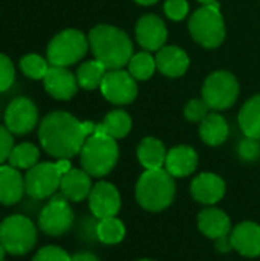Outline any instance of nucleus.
<instances>
[{
	"instance_id": "nucleus-1",
	"label": "nucleus",
	"mask_w": 260,
	"mask_h": 261,
	"mask_svg": "<svg viewBox=\"0 0 260 261\" xmlns=\"http://www.w3.org/2000/svg\"><path fill=\"white\" fill-rule=\"evenodd\" d=\"M97 124L81 122L66 112H52L40 124L38 139L44 151L57 159H69L78 154L86 139L95 133Z\"/></svg>"
},
{
	"instance_id": "nucleus-2",
	"label": "nucleus",
	"mask_w": 260,
	"mask_h": 261,
	"mask_svg": "<svg viewBox=\"0 0 260 261\" xmlns=\"http://www.w3.org/2000/svg\"><path fill=\"white\" fill-rule=\"evenodd\" d=\"M89 46L95 60L103 63L107 70L124 67L133 55V46L127 34L110 24L95 26L89 32Z\"/></svg>"
},
{
	"instance_id": "nucleus-3",
	"label": "nucleus",
	"mask_w": 260,
	"mask_h": 261,
	"mask_svg": "<svg viewBox=\"0 0 260 261\" xmlns=\"http://www.w3.org/2000/svg\"><path fill=\"white\" fill-rule=\"evenodd\" d=\"M138 203L152 213H159L172 205L176 193L173 176L162 168L146 170L136 184Z\"/></svg>"
},
{
	"instance_id": "nucleus-4",
	"label": "nucleus",
	"mask_w": 260,
	"mask_h": 261,
	"mask_svg": "<svg viewBox=\"0 0 260 261\" xmlns=\"http://www.w3.org/2000/svg\"><path fill=\"white\" fill-rule=\"evenodd\" d=\"M80 159L83 170L93 177H103L109 174L118 161V145L110 136L93 133L90 135L81 151Z\"/></svg>"
},
{
	"instance_id": "nucleus-5",
	"label": "nucleus",
	"mask_w": 260,
	"mask_h": 261,
	"mask_svg": "<svg viewBox=\"0 0 260 261\" xmlns=\"http://www.w3.org/2000/svg\"><path fill=\"white\" fill-rule=\"evenodd\" d=\"M192 37L204 47L213 49L222 44L225 38V24L218 3L204 5L188 21Z\"/></svg>"
},
{
	"instance_id": "nucleus-6",
	"label": "nucleus",
	"mask_w": 260,
	"mask_h": 261,
	"mask_svg": "<svg viewBox=\"0 0 260 261\" xmlns=\"http://www.w3.org/2000/svg\"><path fill=\"white\" fill-rule=\"evenodd\" d=\"M37 242L34 223L25 216H11L0 223V243L11 255L28 254Z\"/></svg>"
},
{
	"instance_id": "nucleus-7",
	"label": "nucleus",
	"mask_w": 260,
	"mask_h": 261,
	"mask_svg": "<svg viewBox=\"0 0 260 261\" xmlns=\"http://www.w3.org/2000/svg\"><path fill=\"white\" fill-rule=\"evenodd\" d=\"M87 52V38L77 29H64L48 44V61L51 66L66 67L80 61Z\"/></svg>"
},
{
	"instance_id": "nucleus-8",
	"label": "nucleus",
	"mask_w": 260,
	"mask_h": 261,
	"mask_svg": "<svg viewBox=\"0 0 260 261\" xmlns=\"http://www.w3.org/2000/svg\"><path fill=\"white\" fill-rule=\"evenodd\" d=\"M239 95V84L234 75L225 70L211 73L202 87V99L210 109L225 110L231 107Z\"/></svg>"
},
{
	"instance_id": "nucleus-9",
	"label": "nucleus",
	"mask_w": 260,
	"mask_h": 261,
	"mask_svg": "<svg viewBox=\"0 0 260 261\" xmlns=\"http://www.w3.org/2000/svg\"><path fill=\"white\" fill-rule=\"evenodd\" d=\"M63 174L60 173L57 164L43 162L37 164L28 170L25 176V190L26 194L35 200H43L55 194L60 188Z\"/></svg>"
},
{
	"instance_id": "nucleus-10",
	"label": "nucleus",
	"mask_w": 260,
	"mask_h": 261,
	"mask_svg": "<svg viewBox=\"0 0 260 261\" xmlns=\"http://www.w3.org/2000/svg\"><path fill=\"white\" fill-rule=\"evenodd\" d=\"M38 225L48 236H61L70 229L74 225V213L63 194L52 197L51 202L41 210Z\"/></svg>"
},
{
	"instance_id": "nucleus-11",
	"label": "nucleus",
	"mask_w": 260,
	"mask_h": 261,
	"mask_svg": "<svg viewBox=\"0 0 260 261\" xmlns=\"http://www.w3.org/2000/svg\"><path fill=\"white\" fill-rule=\"evenodd\" d=\"M100 89L107 101L118 106L132 102L138 95L136 80L129 72L121 69L107 70Z\"/></svg>"
},
{
	"instance_id": "nucleus-12",
	"label": "nucleus",
	"mask_w": 260,
	"mask_h": 261,
	"mask_svg": "<svg viewBox=\"0 0 260 261\" xmlns=\"http://www.w3.org/2000/svg\"><path fill=\"white\" fill-rule=\"evenodd\" d=\"M38 121V110L28 98H15L9 102L5 112L6 128L14 135H26L32 132Z\"/></svg>"
},
{
	"instance_id": "nucleus-13",
	"label": "nucleus",
	"mask_w": 260,
	"mask_h": 261,
	"mask_svg": "<svg viewBox=\"0 0 260 261\" xmlns=\"http://www.w3.org/2000/svg\"><path fill=\"white\" fill-rule=\"evenodd\" d=\"M89 208L93 217L100 220L115 217L121 208V197L115 185L109 182H98L92 187L89 194Z\"/></svg>"
},
{
	"instance_id": "nucleus-14",
	"label": "nucleus",
	"mask_w": 260,
	"mask_h": 261,
	"mask_svg": "<svg viewBox=\"0 0 260 261\" xmlns=\"http://www.w3.org/2000/svg\"><path fill=\"white\" fill-rule=\"evenodd\" d=\"M136 40L147 50H159L167 40V28L156 15H144L136 23Z\"/></svg>"
},
{
	"instance_id": "nucleus-15",
	"label": "nucleus",
	"mask_w": 260,
	"mask_h": 261,
	"mask_svg": "<svg viewBox=\"0 0 260 261\" xmlns=\"http://www.w3.org/2000/svg\"><path fill=\"white\" fill-rule=\"evenodd\" d=\"M43 81H44L46 92L52 98L60 101L70 99L78 87L77 76H74L66 67H58V66H51Z\"/></svg>"
},
{
	"instance_id": "nucleus-16",
	"label": "nucleus",
	"mask_w": 260,
	"mask_h": 261,
	"mask_svg": "<svg viewBox=\"0 0 260 261\" xmlns=\"http://www.w3.org/2000/svg\"><path fill=\"white\" fill-rule=\"evenodd\" d=\"M192 196L202 205H215L225 196V182L213 173H201L190 187Z\"/></svg>"
},
{
	"instance_id": "nucleus-17",
	"label": "nucleus",
	"mask_w": 260,
	"mask_h": 261,
	"mask_svg": "<svg viewBox=\"0 0 260 261\" xmlns=\"http://www.w3.org/2000/svg\"><path fill=\"white\" fill-rule=\"evenodd\" d=\"M233 249H236L244 257H259L260 255V225L254 222H242L230 234Z\"/></svg>"
},
{
	"instance_id": "nucleus-18",
	"label": "nucleus",
	"mask_w": 260,
	"mask_h": 261,
	"mask_svg": "<svg viewBox=\"0 0 260 261\" xmlns=\"http://www.w3.org/2000/svg\"><path fill=\"white\" fill-rule=\"evenodd\" d=\"M156 67L166 76H181L188 69V55L178 46H162L156 54Z\"/></svg>"
},
{
	"instance_id": "nucleus-19",
	"label": "nucleus",
	"mask_w": 260,
	"mask_h": 261,
	"mask_svg": "<svg viewBox=\"0 0 260 261\" xmlns=\"http://www.w3.org/2000/svg\"><path fill=\"white\" fill-rule=\"evenodd\" d=\"M198 167V153L188 145H178L167 153L166 170L173 177L190 176Z\"/></svg>"
},
{
	"instance_id": "nucleus-20",
	"label": "nucleus",
	"mask_w": 260,
	"mask_h": 261,
	"mask_svg": "<svg viewBox=\"0 0 260 261\" xmlns=\"http://www.w3.org/2000/svg\"><path fill=\"white\" fill-rule=\"evenodd\" d=\"M25 193V177L20 171L11 165H0V203L14 205Z\"/></svg>"
},
{
	"instance_id": "nucleus-21",
	"label": "nucleus",
	"mask_w": 260,
	"mask_h": 261,
	"mask_svg": "<svg viewBox=\"0 0 260 261\" xmlns=\"http://www.w3.org/2000/svg\"><path fill=\"white\" fill-rule=\"evenodd\" d=\"M60 190H61V194L67 200H70V202H81L86 197H89V194L92 191L90 176L84 170L70 168L61 177Z\"/></svg>"
},
{
	"instance_id": "nucleus-22",
	"label": "nucleus",
	"mask_w": 260,
	"mask_h": 261,
	"mask_svg": "<svg viewBox=\"0 0 260 261\" xmlns=\"http://www.w3.org/2000/svg\"><path fill=\"white\" fill-rule=\"evenodd\" d=\"M198 226L201 232L208 239H221L230 234L231 222L230 217L218 208H207L198 216Z\"/></svg>"
},
{
	"instance_id": "nucleus-23",
	"label": "nucleus",
	"mask_w": 260,
	"mask_h": 261,
	"mask_svg": "<svg viewBox=\"0 0 260 261\" xmlns=\"http://www.w3.org/2000/svg\"><path fill=\"white\" fill-rule=\"evenodd\" d=\"M138 161L146 170H158L166 165L167 151L164 144L156 138H144L138 147Z\"/></svg>"
},
{
	"instance_id": "nucleus-24",
	"label": "nucleus",
	"mask_w": 260,
	"mask_h": 261,
	"mask_svg": "<svg viewBox=\"0 0 260 261\" xmlns=\"http://www.w3.org/2000/svg\"><path fill=\"white\" fill-rule=\"evenodd\" d=\"M228 132L230 130H228L227 121L218 113L207 115L201 121V125H199V135L202 141L211 147H218L224 144L228 138Z\"/></svg>"
},
{
	"instance_id": "nucleus-25",
	"label": "nucleus",
	"mask_w": 260,
	"mask_h": 261,
	"mask_svg": "<svg viewBox=\"0 0 260 261\" xmlns=\"http://www.w3.org/2000/svg\"><path fill=\"white\" fill-rule=\"evenodd\" d=\"M132 128V119L124 110L110 112L101 124H97L95 133L110 136L113 139H121L129 135Z\"/></svg>"
},
{
	"instance_id": "nucleus-26",
	"label": "nucleus",
	"mask_w": 260,
	"mask_h": 261,
	"mask_svg": "<svg viewBox=\"0 0 260 261\" xmlns=\"http://www.w3.org/2000/svg\"><path fill=\"white\" fill-rule=\"evenodd\" d=\"M239 125L245 136L260 139V95L245 102L239 113Z\"/></svg>"
},
{
	"instance_id": "nucleus-27",
	"label": "nucleus",
	"mask_w": 260,
	"mask_h": 261,
	"mask_svg": "<svg viewBox=\"0 0 260 261\" xmlns=\"http://www.w3.org/2000/svg\"><path fill=\"white\" fill-rule=\"evenodd\" d=\"M106 73H107L106 66L103 63H100L98 60L86 61L77 70L78 86L86 89V90H93V89L101 86Z\"/></svg>"
},
{
	"instance_id": "nucleus-28",
	"label": "nucleus",
	"mask_w": 260,
	"mask_h": 261,
	"mask_svg": "<svg viewBox=\"0 0 260 261\" xmlns=\"http://www.w3.org/2000/svg\"><path fill=\"white\" fill-rule=\"evenodd\" d=\"M95 236L104 245H116L126 237V226L116 217L101 219L95 225Z\"/></svg>"
},
{
	"instance_id": "nucleus-29",
	"label": "nucleus",
	"mask_w": 260,
	"mask_h": 261,
	"mask_svg": "<svg viewBox=\"0 0 260 261\" xmlns=\"http://www.w3.org/2000/svg\"><path fill=\"white\" fill-rule=\"evenodd\" d=\"M40 158V151L34 144L23 142L18 145H14L11 154H9V165L17 170H29L34 165H37Z\"/></svg>"
},
{
	"instance_id": "nucleus-30",
	"label": "nucleus",
	"mask_w": 260,
	"mask_h": 261,
	"mask_svg": "<svg viewBox=\"0 0 260 261\" xmlns=\"http://www.w3.org/2000/svg\"><path fill=\"white\" fill-rule=\"evenodd\" d=\"M156 69V61L149 52H139L136 55H132L129 61V73L135 80H149Z\"/></svg>"
},
{
	"instance_id": "nucleus-31",
	"label": "nucleus",
	"mask_w": 260,
	"mask_h": 261,
	"mask_svg": "<svg viewBox=\"0 0 260 261\" xmlns=\"http://www.w3.org/2000/svg\"><path fill=\"white\" fill-rule=\"evenodd\" d=\"M20 69L28 78L43 80L46 76L48 70H49V66H48V61L44 58H41L40 55L29 54V55H25L20 60Z\"/></svg>"
},
{
	"instance_id": "nucleus-32",
	"label": "nucleus",
	"mask_w": 260,
	"mask_h": 261,
	"mask_svg": "<svg viewBox=\"0 0 260 261\" xmlns=\"http://www.w3.org/2000/svg\"><path fill=\"white\" fill-rule=\"evenodd\" d=\"M239 158L245 162H254L260 158V139L245 136L244 141H241L238 147Z\"/></svg>"
},
{
	"instance_id": "nucleus-33",
	"label": "nucleus",
	"mask_w": 260,
	"mask_h": 261,
	"mask_svg": "<svg viewBox=\"0 0 260 261\" xmlns=\"http://www.w3.org/2000/svg\"><path fill=\"white\" fill-rule=\"evenodd\" d=\"M208 106L204 99H192L184 109V115L192 122H201L208 115Z\"/></svg>"
},
{
	"instance_id": "nucleus-34",
	"label": "nucleus",
	"mask_w": 260,
	"mask_h": 261,
	"mask_svg": "<svg viewBox=\"0 0 260 261\" xmlns=\"http://www.w3.org/2000/svg\"><path fill=\"white\" fill-rule=\"evenodd\" d=\"M14 78H15V70L12 61L6 55L0 54V92L8 90L12 86Z\"/></svg>"
},
{
	"instance_id": "nucleus-35",
	"label": "nucleus",
	"mask_w": 260,
	"mask_h": 261,
	"mask_svg": "<svg viewBox=\"0 0 260 261\" xmlns=\"http://www.w3.org/2000/svg\"><path fill=\"white\" fill-rule=\"evenodd\" d=\"M32 261H72V257L58 246H46L34 255Z\"/></svg>"
},
{
	"instance_id": "nucleus-36",
	"label": "nucleus",
	"mask_w": 260,
	"mask_h": 261,
	"mask_svg": "<svg viewBox=\"0 0 260 261\" xmlns=\"http://www.w3.org/2000/svg\"><path fill=\"white\" fill-rule=\"evenodd\" d=\"M164 12L169 18L179 21L188 14V3L185 0H167L164 5Z\"/></svg>"
},
{
	"instance_id": "nucleus-37",
	"label": "nucleus",
	"mask_w": 260,
	"mask_h": 261,
	"mask_svg": "<svg viewBox=\"0 0 260 261\" xmlns=\"http://www.w3.org/2000/svg\"><path fill=\"white\" fill-rule=\"evenodd\" d=\"M14 148V139L11 132L6 127L0 125V165L9 159V154Z\"/></svg>"
},
{
	"instance_id": "nucleus-38",
	"label": "nucleus",
	"mask_w": 260,
	"mask_h": 261,
	"mask_svg": "<svg viewBox=\"0 0 260 261\" xmlns=\"http://www.w3.org/2000/svg\"><path fill=\"white\" fill-rule=\"evenodd\" d=\"M216 249L222 254H227L233 249V243H231V237L230 234L228 236H224L221 239H216Z\"/></svg>"
},
{
	"instance_id": "nucleus-39",
	"label": "nucleus",
	"mask_w": 260,
	"mask_h": 261,
	"mask_svg": "<svg viewBox=\"0 0 260 261\" xmlns=\"http://www.w3.org/2000/svg\"><path fill=\"white\" fill-rule=\"evenodd\" d=\"M72 261H100L97 255L90 254V252H80V254H75L72 257Z\"/></svg>"
},
{
	"instance_id": "nucleus-40",
	"label": "nucleus",
	"mask_w": 260,
	"mask_h": 261,
	"mask_svg": "<svg viewBox=\"0 0 260 261\" xmlns=\"http://www.w3.org/2000/svg\"><path fill=\"white\" fill-rule=\"evenodd\" d=\"M57 167H58V170H60V173L61 174H66L72 167H70V162H69V159H58L57 162Z\"/></svg>"
},
{
	"instance_id": "nucleus-41",
	"label": "nucleus",
	"mask_w": 260,
	"mask_h": 261,
	"mask_svg": "<svg viewBox=\"0 0 260 261\" xmlns=\"http://www.w3.org/2000/svg\"><path fill=\"white\" fill-rule=\"evenodd\" d=\"M136 3H139V5H146V6H149V5H155L158 0H135Z\"/></svg>"
},
{
	"instance_id": "nucleus-42",
	"label": "nucleus",
	"mask_w": 260,
	"mask_h": 261,
	"mask_svg": "<svg viewBox=\"0 0 260 261\" xmlns=\"http://www.w3.org/2000/svg\"><path fill=\"white\" fill-rule=\"evenodd\" d=\"M5 254H6V251H5V248L2 246V243H0V261H3V258H5Z\"/></svg>"
},
{
	"instance_id": "nucleus-43",
	"label": "nucleus",
	"mask_w": 260,
	"mask_h": 261,
	"mask_svg": "<svg viewBox=\"0 0 260 261\" xmlns=\"http://www.w3.org/2000/svg\"><path fill=\"white\" fill-rule=\"evenodd\" d=\"M202 5H211V3H216V0H199Z\"/></svg>"
},
{
	"instance_id": "nucleus-44",
	"label": "nucleus",
	"mask_w": 260,
	"mask_h": 261,
	"mask_svg": "<svg viewBox=\"0 0 260 261\" xmlns=\"http://www.w3.org/2000/svg\"><path fill=\"white\" fill-rule=\"evenodd\" d=\"M138 261H153V260H138Z\"/></svg>"
}]
</instances>
